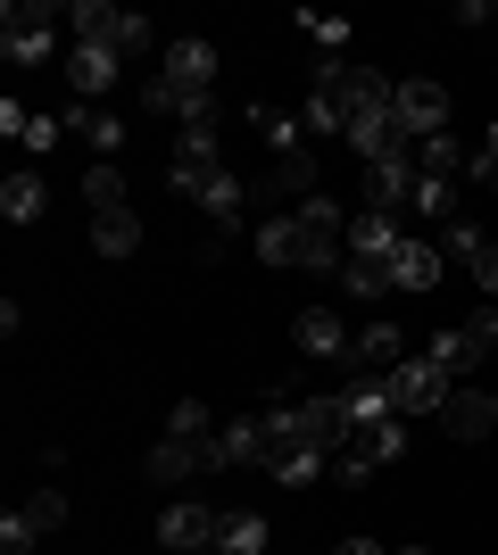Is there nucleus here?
I'll return each instance as SVG.
<instances>
[{
	"label": "nucleus",
	"instance_id": "f257e3e1",
	"mask_svg": "<svg viewBox=\"0 0 498 555\" xmlns=\"http://www.w3.org/2000/svg\"><path fill=\"white\" fill-rule=\"evenodd\" d=\"M490 348H498V307H474L465 324L432 332V340H424V357H432L440 373H449V382H465V373H474L482 357H490Z\"/></svg>",
	"mask_w": 498,
	"mask_h": 555
},
{
	"label": "nucleus",
	"instance_id": "f03ea898",
	"mask_svg": "<svg viewBox=\"0 0 498 555\" xmlns=\"http://www.w3.org/2000/svg\"><path fill=\"white\" fill-rule=\"evenodd\" d=\"M382 390H391V415H399V423H424V415H440V406H449V390H457V382H449L440 365H432L424 348H416V357H407V365L391 373Z\"/></svg>",
	"mask_w": 498,
	"mask_h": 555
},
{
	"label": "nucleus",
	"instance_id": "7ed1b4c3",
	"mask_svg": "<svg viewBox=\"0 0 498 555\" xmlns=\"http://www.w3.org/2000/svg\"><path fill=\"white\" fill-rule=\"evenodd\" d=\"M50 25H59V9H50V0H9V9H0V50H9L17 67H42L50 42H59Z\"/></svg>",
	"mask_w": 498,
	"mask_h": 555
},
{
	"label": "nucleus",
	"instance_id": "20e7f679",
	"mask_svg": "<svg viewBox=\"0 0 498 555\" xmlns=\"http://www.w3.org/2000/svg\"><path fill=\"white\" fill-rule=\"evenodd\" d=\"M216 531H225V506H208V498H175V506L158 514L166 555H216Z\"/></svg>",
	"mask_w": 498,
	"mask_h": 555
},
{
	"label": "nucleus",
	"instance_id": "39448f33",
	"mask_svg": "<svg viewBox=\"0 0 498 555\" xmlns=\"http://www.w3.org/2000/svg\"><path fill=\"white\" fill-rule=\"evenodd\" d=\"M117 83H125V59H117V50H92V42L67 50V100H75V108H108Z\"/></svg>",
	"mask_w": 498,
	"mask_h": 555
},
{
	"label": "nucleus",
	"instance_id": "423d86ee",
	"mask_svg": "<svg viewBox=\"0 0 498 555\" xmlns=\"http://www.w3.org/2000/svg\"><path fill=\"white\" fill-rule=\"evenodd\" d=\"M449 116H457L449 83H432V75L399 83V125H407V141H432V133H449Z\"/></svg>",
	"mask_w": 498,
	"mask_h": 555
},
{
	"label": "nucleus",
	"instance_id": "0eeeda50",
	"mask_svg": "<svg viewBox=\"0 0 498 555\" xmlns=\"http://www.w3.org/2000/svg\"><path fill=\"white\" fill-rule=\"evenodd\" d=\"M407 365V332L399 324H366L349 340V382H391Z\"/></svg>",
	"mask_w": 498,
	"mask_h": 555
},
{
	"label": "nucleus",
	"instance_id": "6e6552de",
	"mask_svg": "<svg viewBox=\"0 0 498 555\" xmlns=\"http://www.w3.org/2000/svg\"><path fill=\"white\" fill-rule=\"evenodd\" d=\"M158 75H166V83H183V92H216V42L175 34V42L158 50Z\"/></svg>",
	"mask_w": 498,
	"mask_h": 555
},
{
	"label": "nucleus",
	"instance_id": "1a4fd4ad",
	"mask_svg": "<svg viewBox=\"0 0 498 555\" xmlns=\"http://www.w3.org/2000/svg\"><path fill=\"white\" fill-rule=\"evenodd\" d=\"M142 473L158 489H183V481H200V473H208V440H150V456H142Z\"/></svg>",
	"mask_w": 498,
	"mask_h": 555
},
{
	"label": "nucleus",
	"instance_id": "9d476101",
	"mask_svg": "<svg viewBox=\"0 0 498 555\" xmlns=\"http://www.w3.org/2000/svg\"><path fill=\"white\" fill-rule=\"evenodd\" d=\"M366 208H374V216H416V158L366 166Z\"/></svg>",
	"mask_w": 498,
	"mask_h": 555
},
{
	"label": "nucleus",
	"instance_id": "9b49d317",
	"mask_svg": "<svg viewBox=\"0 0 498 555\" xmlns=\"http://www.w3.org/2000/svg\"><path fill=\"white\" fill-rule=\"evenodd\" d=\"M440 431H449V440H498V415H490V390H474V382H457L449 390V406H440Z\"/></svg>",
	"mask_w": 498,
	"mask_h": 555
},
{
	"label": "nucleus",
	"instance_id": "f8f14e48",
	"mask_svg": "<svg viewBox=\"0 0 498 555\" xmlns=\"http://www.w3.org/2000/svg\"><path fill=\"white\" fill-rule=\"evenodd\" d=\"M440 241H416V232H399V249H391V291H440Z\"/></svg>",
	"mask_w": 498,
	"mask_h": 555
},
{
	"label": "nucleus",
	"instance_id": "ddd939ff",
	"mask_svg": "<svg viewBox=\"0 0 498 555\" xmlns=\"http://www.w3.org/2000/svg\"><path fill=\"white\" fill-rule=\"evenodd\" d=\"M291 348H299V357H349L341 307H299V315H291Z\"/></svg>",
	"mask_w": 498,
	"mask_h": 555
},
{
	"label": "nucleus",
	"instance_id": "4468645a",
	"mask_svg": "<svg viewBox=\"0 0 498 555\" xmlns=\"http://www.w3.org/2000/svg\"><path fill=\"white\" fill-rule=\"evenodd\" d=\"M67 116V133H84V150H92V166H117V150H125V116L117 108H59Z\"/></svg>",
	"mask_w": 498,
	"mask_h": 555
},
{
	"label": "nucleus",
	"instance_id": "2eb2a0df",
	"mask_svg": "<svg viewBox=\"0 0 498 555\" xmlns=\"http://www.w3.org/2000/svg\"><path fill=\"white\" fill-rule=\"evenodd\" d=\"M266 456H274V423H266V415H233V423H225V464L266 473Z\"/></svg>",
	"mask_w": 498,
	"mask_h": 555
},
{
	"label": "nucleus",
	"instance_id": "dca6fc26",
	"mask_svg": "<svg viewBox=\"0 0 498 555\" xmlns=\"http://www.w3.org/2000/svg\"><path fill=\"white\" fill-rule=\"evenodd\" d=\"M274 547V522L258 506H225V531H216V555H266Z\"/></svg>",
	"mask_w": 498,
	"mask_h": 555
},
{
	"label": "nucleus",
	"instance_id": "f3484780",
	"mask_svg": "<svg viewBox=\"0 0 498 555\" xmlns=\"http://www.w3.org/2000/svg\"><path fill=\"white\" fill-rule=\"evenodd\" d=\"M416 175H440V183H474V150L457 133H432V141H416Z\"/></svg>",
	"mask_w": 498,
	"mask_h": 555
},
{
	"label": "nucleus",
	"instance_id": "a211bd4d",
	"mask_svg": "<svg viewBox=\"0 0 498 555\" xmlns=\"http://www.w3.org/2000/svg\"><path fill=\"white\" fill-rule=\"evenodd\" d=\"M125 17H133V9H108V0H75V9H67L75 42H92V50H117L125 42Z\"/></svg>",
	"mask_w": 498,
	"mask_h": 555
},
{
	"label": "nucleus",
	"instance_id": "6ab92c4d",
	"mask_svg": "<svg viewBox=\"0 0 498 555\" xmlns=\"http://www.w3.org/2000/svg\"><path fill=\"white\" fill-rule=\"evenodd\" d=\"M250 241H258L266 266H299V249H308V232H299V216H291V208H274L266 224H250Z\"/></svg>",
	"mask_w": 498,
	"mask_h": 555
},
{
	"label": "nucleus",
	"instance_id": "aec40b11",
	"mask_svg": "<svg viewBox=\"0 0 498 555\" xmlns=\"http://www.w3.org/2000/svg\"><path fill=\"white\" fill-rule=\"evenodd\" d=\"M399 216H374V208H357L349 216V257H382V266H391V249H399Z\"/></svg>",
	"mask_w": 498,
	"mask_h": 555
},
{
	"label": "nucleus",
	"instance_id": "412c9836",
	"mask_svg": "<svg viewBox=\"0 0 498 555\" xmlns=\"http://www.w3.org/2000/svg\"><path fill=\"white\" fill-rule=\"evenodd\" d=\"M42 175H34V166H17V175H9V183H0V216H9V224H34V216H42Z\"/></svg>",
	"mask_w": 498,
	"mask_h": 555
},
{
	"label": "nucleus",
	"instance_id": "4be33fe9",
	"mask_svg": "<svg viewBox=\"0 0 498 555\" xmlns=\"http://www.w3.org/2000/svg\"><path fill=\"white\" fill-rule=\"evenodd\" d=\"M341 291H349L357 307H382L391 299V266H382V257H349V266H341Z\"/></svg>",
	"mask_w": 498,
	"mask_h": 555
},
{
	"label": "nucleus",
	"instance_id": "5701e85b",
	"mask_svg": "<svg viewBox=\"0 0 498 555\" xmlns=\"http://www.w3.org/2000/svg\"><path fill=\"white\" fill-rule=\"evenodd\" d=\"M258 133H266V150H274V158H291V150H308V116L299 108H258Z\"/></svg>",
	"mask_w": 498,
	"mask_h": 555
},
{
	"label": "nucleus",
	"instance_id": "b1692460",
	"mask_svg": "<svg viewBox=\"0 0 498 555\" xmlns=\"http://www.w3.org/2000/svg\"><path fill=\"white\" fill-rule=\"evenodd\" d=\"M92 249H100V257H133V249H142V216H133V208L92 216Z\"/></svg>",
	"mask_w": 498,
	"mask_h": 555
},
{
	"label": "nucleus",
	"instance_id": "393cba45",
	"mask_svg": "<svg viewBox=\"0 0 498 555\" xmlns=\"http://www.w3.org/2000/svg\"><path fill=\"white\" fill-rule=\"evenodd\" d=\"M216 431H225V423L208 415V398H175V406H166V440H216Z\"/></svg>",
	"mask_w": 498,
	"mask_h": 555
},
{
	"label": "nucleus",
	"instance_id": "a878e982",
	"mask_svg": "<svg viewBox=\"0 0 498 555\" xmlns=\"http://www.w3.org/2000/svg\"><path fill=\"white\" fill-rule=\"evenodd\" d=\"M457 191H465V183H440V175H416V216H424V224H457V216H465V208H457Z\"/></svg>",
	"mask_w": 498,
	"mask_h": 555
},
{
	"label": "nucleus",
	"instance_id": "bb28decb",
	"mask_svg": "<svg viewBox=\"0 0 498 555\" xmlns=\"http://www.w3.org/2000/svg\"><path fill=\"white\" fill-rule=\"evenodd\" d=\"M84 208H92V216L125 208V166H84Z\"/></svg>",
	"mask_w": 498,
	"mask_h": 555
},
{
	"label": "nucleus",
	"instance_id": "cd10ccee",
	"mask_svg": "<svg viewBox=\"0 0 498 555\" xmlns=\"http://www.w3.org/2000/svg\"><path fill=\"white\" fill-rule=\"evenodd\" d=\"M291 25H308V42H316V59H341L349 50V17H324V9H299Z\"/></svg>",
	"mask_w": 498,
	"mask_h": 555
},
{
	"label": "nucleus",
	"instance_id": "c85d7f7f",
	"mask_svg": "<svg viewBox=\"0 0 498 555\" xmlns=\"http://www.w3.org/2000/svg\"><path fill=\"white\" fill-rule=\"evenodd\" d=\"M274 191H299V199H316V150H291V158H274Z\"/></svg>",
	"mask_w": 498,
	"mask_h": 555
},
{
	"label": "nucleus",
	"instance_id": "c756f323",
	"mask_svg": "<svg viewBox=\"0 0 498 555\" xmlns=\"http://www.w3.org/2000/svg\"><path fill=\"white\" fill-rule=\"evenodd\" d=\"M34 547H42L34 514H25V506H9V514H0V555H34Z\"/></svg>",
	"mask_w": 498,
	"mask_h": 555
},
{
	"label": "nucleus",
	"instance_id": "7c9ffc66",
	"mask_svg": "<svg viewBox=\"0 0 498 555\" xmlns=\"http://www.w3.org/2000/svg\"><path fill=\"white\" fill-rule=\"evenodd\" d=\"M440 257H457V266H474V257H482V224H474V216L440 224Z\"/></svg>",
	"mask_w": 498,
	"mask_h": 555
},
{
	"label": "nucleus",
	"instance_id": "2f4dec72",
	"mask_svg": "<svg viewBox=\"0 0 498 555\" xmlns=\"http://www.w3.org/2000/svg\"><path fill=\"white\" fill-rule=\"evenodd\" d=\"M25 514H34V531H59V522H67V489H34V498H25Z\"/></svg>",
	"mask_w": 498,
	"mask_h": 555
},
{
	"label": "nucleus",
	"instance_id": "473e14b6",
	"mask_svg": "<svg viewBox=\"0 0 498 555\" xmlns=\"http://www.w3.org/2000/svg\"><path fill=\"white\" fill-rule=\"evenodd\" d=\"M59 133H67V116H34V125H25V150H34V158H50V150H59Z\"/></svg>",
	"mask_w": 498,
	"mask_h": 555
},
{
	"label": "nucleus",
	"instance_id": "72a5a7b5",
	"mask_svg": "<svg viewBox=\"0 0 498 555\" xmlns=\"http://www.w3.org/2000/svg\"><path fill=\"white\" fill-rule=\"evenodd\" d=\"M465 274H474V291H482V299H498V241H482V257L465 266Z\"/></svg>",
	"mask_w": 498,
	"mask_h": 555
},
{
	"label": "nucleus",
	"instance_id": "f704fd0d",
	"mask_svg": "<svg viewBox=\"0 0 498 555\" xmlns=\"http://www.w3.org/2000/svg\"><path fill=\"white\" fill-rule=\"evenodd\" d=\"M332 555H391V547H374V539H341Z\"/></svg>",
	"mask_w": 498,
	"mask_h": 555
},
{
	"label": "nucleus",
	"instance_id": "c9c22d12",
	"mask_svg": "<svg viewBox=\"0 0 498 555\" xmlns=\"http://www.w3.org/2000/svg\"><path fill=\"white\" fill-rule=\"evenodd\" d=\"M482 191H490V199H498V166H490V175H482Z\"/></svg>",
	"mask_w": 498,
	"mask_h": 555
},
{
	"label": "nucleus",
	"instance_id": "e433bc0d",
	"mask_svg": "<svg viewBox=\"0 0 498 555\" xmlns=\"http://www.w3.org/2000/svg\"><path fill=\"white\" fill-rule=\"evenodd\" d=\"M399 555H432V547H399Z\"/></svg>",
	"mask_w": 498,
	"mask_h": 555
},
{
	"label": "nucleus",
	"instance_id": "4c0bfd02",
	"mask_svg": "<svg viewBox=\"0 0 498 555\" xmlns=\"http://www.w3.org/2000/svg\"><path fill=\"white\" fill-rule=\"evenodd\" d=\"M490 415H498V390H490Z\"/></svg>",
	"mask_w": 498,
	"mask_h": 555
}]
</instances>
